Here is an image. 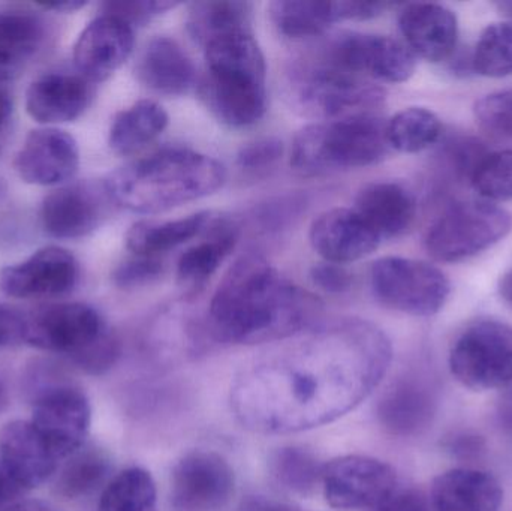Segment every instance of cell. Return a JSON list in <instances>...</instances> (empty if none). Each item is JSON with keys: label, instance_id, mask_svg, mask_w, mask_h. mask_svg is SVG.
<instances>
[{"label": "cell", "instance_id": "obj_1", "mask_svg": "<svg viewBox=\"0 0 512 511\" xmlns=\"http://www.w3.org/2000/svg\"><path fill=\"white\" fill-rule=\"evenodd\" d=\"M390 339L366 321H345L315 333L237 375L231 408L258 434H295L334 422L384 380Z\"/></svg>", "mask_w": 512, "mask_h": 511}, {"label": "cell", "instance_id": "obj_2", "mask_svg": "<svg viewBox=\"0 0 512 511\" xmlns=\"http://www.w3.org/2000/svg\"><path fill=\"white\" fill-rule=\"evenodd\" d=\"M321 305L283 278L258 255L240 258L228 270L209 308L213 338L224 344L256 345L291 338L312 326Z\"/></svg>", "mask_w": 512, "mask_h": 511}, {"label": "cell", "instance_id": "obj_3", "mask_svg": "<svg viewBox=\"0 0 512 511\" xmlns=\"http://www.w3.org/2000/svg\"><path fill=\"white\" fill-rule=\"evenodd\" d=\"M224 165L195 150H159L114 170L108 197L135 213H161L209 197L225 183Z\"/></svg>", "mask_w": 512, "mask_h": 511}, {"label": "cell", "instance_id": "obj_4", "mask_svg": "<svg viewBox=\"0 0 512 511\" xmlns=\"http://www.w3.org/2000/svg\"><path fill=\"white\" fill-rule=\"evenodd\" d=\"M206 50V75L201 96L225 125H255L267 108L265 60L252 32L213 39Z\"/></svg>", "mask_w": 512, "mask_h": 511}, {"label": "cell", "instance_id": "obj_5", "mask_svg": "<svg viewBox=\"0 0 512 511\" xmlns=\"http://www.w3.org/2000/svg\"><path fill=\"white\" fill-rule=\"evenodd\" d=\"M388 120L366 113L304 126L292 141L291 165L306 176L369 167L387 158Z\"/></svg>", "mask_w": 512, "mask_h": 511}, {"label": "cell", "instance_id": "obj_6", "mask_svg": "<svg viewBox=\"0 0 512 511\" xmlns=\"http://www.w3.org/2000/svg\"><path fill=\"white\" fill-rule=\"evenodd\" d=\"M24 342L68 356L93 375L113 368L120 351L104 318L86 303H59L33 312L27 317Z\"/></svg>", "mask_w": 512, "mask_h": 511}, {"label": "cell", "instance_id": "obj_7", "mask_svg": "<svg viewBox=\"0 0 512 511\" xmlns=\"http://www.w3.org/2000/svg\"><path fill=\"white\" fill-rule=\"evenodd\" d=\"M512 230V216L490 201H466L450 207L430 228L426 249L433 260L459 263L504 240Z\"/></svg>", "mask_w": 512, "mask_h": 511}, {"label": "cell", "instance_id": "obj_8", "mask_svg": "<svg viewBox=\"0 0 512 511\" xmlns=\"http://www.w3.org/2000/svg\"><path fill=\"white\" fill-rule=\"evenodd\" d=\"M370 285L382 305L414 317L438 314L451 293L450 281L441 269L403 257L376 261L370 269Z\"/></svg>", "mask_w": 512, "mask_h": 511}, {"label": "cell", "instance_id": "obj_9", "mask_svg": "<svg viewBox=\"0 0 512 511\" xmlns=\"http://www.w3.org/2000/svg\"><path fill=\"white\" fill-rule=\"evenodd\" d=\"M450 371L472 392L511 386L512 326L498 320L469 326L451 348Z\"/></svg>", "mask_w": 512, "mask_h": 511}, {"label": "cell", "instance_id": "obj_10", "mask_svg": "<svg viewBox=\"0 0 512 511\" xmlns=\"http://www.w3.org/2000/svg\"><path fill=\"white\" fill-rule=\"evenodd\" d=\"M32 425L57 458H68L84 446L90 429L89 399L83 390L47 372L32 389Z\"/></svg>", "mask_w": 512, "mask_h": 511}, {"label": "cell", "instance_id": "obj_11", "mask_svg": "<svg viewBox=\"0 0 512 511\" xmlns=\"http://www.w3.org/2000/svg\"><path fill=\"white\" fill-rule=\"evenodd\" d=\"M322 491L334 509H378L399 488L391 465L369 456H342L324 465Z\"/></svg>", "mask_w": 512, "mask_h": 511}, {"label": "cell", "instance_id": "obj_12", "mask_svg": "<svg viewBox=\"0 0 512 511\" xmlns=\"http://www.w3.org/2000/svg\"><path fill=\"white\" fill-rule=\"evenodd\" d=\"M327 63L358 77L403 83L414 75L417 56L405 42L391 36L346 33L331 42Z\"/></svg>", "mask_w": 512, "mask_h": 511}, {"label": "cell", "instance_id": "obj_13", "mask_svg": "<svg viewBox=\"0 0 512 511\" xmlns=\"http://www.w3.org/2000/svg\"><path fill=\"white\" fill-rule=\"evenodd\" d=\"M236 479L227 459L197 450L183 456L171 476V504L176 511H219L234 495Z\"/></svg>", "mask_w": 512, "mask_h": 511}, {"label": "cell", "instance_id": "obj_14", "mask_svg": "<svg viewBox=\"0 0 512 511\" xmlns=\"http://www.w3.org/2000/svg\"><path fill=\"white\" fill-rule=\"evenodd\" d=\"M300 86L301 101L309 110L336 120L375 113L384 101L381 90L327 62L304 75Z\"/></svg>", "mask_w": 512, "mask_h": 511}, {"label": "cell", "instance_id": "obj_15", "mask_svg": "<svg viewBox=\"0 0 512 511\" xmlns=\"http://www.w3.org/2000/svg\"><path fill=\"white\" fill-rule=\"evenodd\" d=\"M74 255L59 246H47L27 260L0 270V291L14 299H48L74 290L78 282Z\"/></svg>", "mask_w": 512, "mask_h": 511}, {"label": "cell", "instance_id": "obj_16", "mask_svg": "<svg viewBox=\"0 0 512 511\" xmlns=\"http://www.w3.org/2000/svg\"><path fill=\"white\" fill-rule=\"evenodd\" d=\"M107 198L105 186L87 182L62 186L42 201V228L54 239H83L104 221Z\"/></svg>", "mask_w": 512, "mask_h": 511}, {"label": "cell", "instance_id": "obj_17", "mask_svg": "<svg viewBox=\"0 0 512 511\" xmlns=\"http://www.w3.org/2000/svg\"><path fill=\"white\" fill-rule=\"evenodd\" d=\"M80 167L77 141L62 129L30 131L15 156L18 177L29 185L56 186L69 182Z\"/></svg>", "mask_w": 512, "mask_h": 511}, {"label": "cell", "instance_id": "obj_18", "mask_svg": "<svg viewBox=\"0 0 512 511\" xmlns=\"http://www.w3.org/2000/svg\"><path fill=\"white\" fill-rule=\"evenodd\" d=\"M134 45V27L111 15L99 14L75 42V69L93 84L101 83L129 59Z\"/></svg>", "mask_w": 512, "mask_h": 511}, {"label": "cell", "instance_id": "obj_19", "mask_svg": "<svg viewBox=\"0 0 512 511\" xmlns=\"http://www.w3.org/2000/svg\"><path fill=\"white\" fill-rule=\"evenodd\" d=\"M59 458L32 422L12 420L0 428V464L20 489H35L57 471Z\"/></svg>", "mask_w": 512, "mask_h": 511}, {"label": "cell", "instance_id": "obj_20", "mask_svg": "<svg viewBox=\"0 0 512 511\" xmlns=\"http://www.w3.org/2000/svg\"><path fill=\"white\" fill-rule=\"evenodd\" d=\"M95 96L92 81L78 72H48L26 92V110L41 125L74 122L86 113Z\"/></svg>", "mask_w": 512, "mask_h": 511}, {"label": "cell", "instance_id": "obj_21", "mask_svg": "<svg viewBox=\"0 0 512 511\" xmlns=\"http://www.w3.org/2000/svg\"><path fill=\"white\" fill-rule=\"evenodd\" d=\"M310 245L328 263L363 260L378 249L381 239L354 209H331L313 221Z\"/></svg>", "mask_w": 512, "mask_h": 511}, {"label": "cell", "instance_id": "obj_22", "mask_svg": "<svg viewBox=\"0 0 512 511\" xmlns=\"http://www.w3.org/2000/svg\"><path fill=\"white\" fill-rule=\"evenodd\" d=\"M438 408L432 384L408 374L391 384L378 405L379 422L397 437H415L432 426Z\"/></svg>", "mask_w": 512, "mask_h": 511}, {"label": "cell", "instance_id": "obj_23", "mask_svg": "<svg viewBox=\"0 0 512 511\" xmlns=\"http://www.w3.org/2000/svg\"><path fill=\"white\" fill-rule=\"evenodd\" d=\"M405 44L415 56L442 62L453 56L459 41V20L450 8L438 3H411L399 15Z\"/></svg>", "mask_w": 512, "mask_h": 511}, {"label": "cell", "instance_id": "obj_24", "mask_svg": "<svg viewBox=\"0 0 512 511\" xmlns=\"http://www.w3.org/2000/svg\"><path fill=\"white\" fill-rule=\"evenodd\" d=\"M429 500L433 511H499L504 489L486 471L454 468L433 480Z\"/></svg>", "mask_w": 512, "mask_h": 511}, {"label": "cell", "instance_id": "obj_25", "mask_svg": "<svg viewBox=\"0 0 512 511\" xmlns=\"http://www.w3.org/2000/svg\"><path fill=\"white\" fill-rule=\"evenodd\" d=\"M355 212L379 239L402 236L414 224L417 201L405 186L396 182L369 183L355 198Z\"/></svg>", "mask_w": 512, "mask_h": 511}, {"label": "cell", "instance_id": "obj_26", "mask_svg": "<svg viewBox=\"0 0 512 511\" xmlns=\"http://www.w3.org/2000/svg\"><path fill=\"white\" fill-rule=\"evenodd\" d=\"M138 80L161 95H183L195 81V68L179 42L168 36H156L147 42L138 57Z\"/></svg>", "mask_w": 512, "mask_h": 511}, {"label": "cell", "instance_id": "obj_27", "mask_svg": "<svg viewBox=\"0 0 512 511\" xmlns=\"http://www.w3.org/2000/svg\"><path fill=\"white\" fill-rule=\"evenodd\" d=\"M45 24L30 11H0V81L18 77L38 56Z\"/></svg>", "mask_w": 512, "mask_h": 511}, {"label": "cell", "instance_id": "obj_28", "mask_svg": "<svg viewBox=\"0 0 512 511\" xmlns=\"http://www.w3.org/2000/svg\"><path fill=\"white\" fill-rule=\"evenodd\" d=\"M215 215L198 212L174 221H141L126 233V248L137 257L158 258L209 230Z\"/></svg>", "mask_w": 512, "mask_h": 511}, {"label": "cell", "instance_id": "obj_29", "mask_svg": "<svg viewBox=\"0 0 512 511\" xmlns=\"http://www.w3.org/2000/svg\"><path fill=\"white\" fill-rule=\"evenodd\" d=\"M168 125L161 104L143 99L114 117L108 135L110 149L119 156H134L156 140Z\"/></svg>", "mask_w": 512, "mask_h": 511}, {"label": "cell", "instance_id": "obj_30", "mask_svg": "<svg viewBox=\"0 0 512 511\" xmlns=\"http://www.w3.org/2000/svg\"><path fill=\"white\" fill-rule=\"evenodd\" d=\"M207 233L209 239L183 252L177 263L179 284L189 290L203 287L236 246V228L230 222L215 218Z\"/></svg>", "mask_w": 512, "mask_h": 511}, {"label": "cell", "instance_id": "obj_31", "mask_svg": "<svg viewBox=\"0 0 512 511\" xmlns=\"http://www.w3.org/2000/svg\"><path fill=\"white\" fill-rule=\"evenodd\" d=\"M251 24L252 5L248 2L215 0L192 3L189 8V33L203 47L221 36L252 32Z\"/></svg>", "mask_w": 512, "mask_h": 511}, {"label": "cell", "instance_id": "obj_32", "mask_svg": "<svg viewBox=\"0 0 512 511\" xmlns=\"http://www.w3.org/2000/svg\"><path fill=\"white\" fill-rule=\"evenodd\" d=\"M270 17L277 30L289 38L321 35L337 21L334 2L321 0H277L270 3Z\"/></svg>", "mask_w": 512, "mask_h": 511}, {"label": "cell", "instance_id": "obj_33", "mask_svg": "<svg viewBox=\"0 0 512 511\" xmlns=\"http://www.w3.org/2000/svg\"><path fill=\"white\" fill-rule=\"evenodd\" d=\"M111 464L104 450L83 446L68 456V462L59 471L54 489L68 500L86 497L104 485L110 474Z\"/></svg>", "mask_w": 512, "mask_h": 511}, {"label": "cell", "instance_id": "obj_34", "mask_svg": "<svg viewBox=\"0 0 512 511\" xmlns=\"http://www.w3.org/2000/svg\"><path fill=\"white\" fill-rule=\"evenodd\" d=\"M98 511H158V492L149 471L131 467L107 483Z\"/></svg>", "mask_w": 512, "mask_h": 511}, {"label": "cell", "instance_id": "obj_35", "mask_svg": "<svg viewBox=\"0 0 512 511\" xmlns=\"http://www.w3.org/2000/svg\"><path fill=\"white\" fill-rule=\"evenodd\" d=\"M387 135L391 149L397 152H424L441 140V119L429 108H405L388 120Z\"/></svg>", "mask_w": 512, "mask_h": 511}, {"label": "cell", "instance_id": "obj_36", "mask_svg": "<svg viewBox=\"0 0 512 511\" xmlns=\"http://www.w3.org/2000/svg\"><path fill=\"white\" fill-rule=\"evenodd\" d=\"M324 465L303 447H282L270 459L271 476L286 491L310 495L322 480Z\"/></svg>", "mask_w": 512, "mask_h": 511}, {"label": "cell", "instance_id": "obj_37", "mask_svg": "<svg viewBox=\"0 0 512 511\" xmlns=\"http://www.w3.org/2000/svg\"><path fill=\"white\" fill-rule=\"evenodd\" d=\"M472 71L483 77L504 78L512 75V23L490 24L475 45Z\"/></svg>", "mask_w": 512, "mask_h": 511}, {"label": "cell", "instance_id": "obj_38", "mask_svg": "<svg viewBox=\"0 0 512 511\" xmlns=\"http://www.w3.org/2000/svg\"><path fill=\"white\" fill-rule=\"evenodd\" d=\"M471 183L490 203L512 200V150L487 153Z\"/></svg>", "mask_w": 512, "mask_h": 511}, {"label": "cell", "instance_id": "obj_39", "mask_svg": "<svg viewBox=\"0 0 512 511\" xmlns=\"http://www.w3.org/2000/svg\"><path fill=\"white\" fill-rule=\"evenodd\" d=\"M474 114L484 129L512 140V89L484 96L475 102Z\"/></svg>", "mask_w": 512, "mask_h": 511}, {"label": "cell", "instance_id": "obj_40", "mask_svg": "<svg viewBox=\"0 0 512 511\" xmlns=\"http://www.w3.org/2000/svg\"><path fill=\"white\" fill-rule=\"evenodd\" d=\"M179 6V2L167 0H116L101 5V14L125 21L129 26H144L155 15L164 14Z\"/></svg>", "mask_w": 512, "mask_h": 511}, {"label": "cell", "instance_id": "obj_41", "mask_svg": "<svg viewBox=\"0 0 512 511\" xmlns=\"http://www.w3.org/2000/svg\"><path fill=\"white\" fill-rule=\"evenodd\" d=\"M164 272L161 260L150 257H134L123 261L113 272V282L119 288H138L152 284Z\"/></svg>", "mask_w": 512, "mask_h": 511}, {"label": "cell", "instance_id": "obj_42", "mask_svg": "<svg viewBox=\"0 0 512 511\" xmlns=\"http://www.w3.org/2000/svg\"><path fill=\"white\" fill-rule=\"evenodd\" d=\"M283 146L279 140L274 138H264V140L254 141L240 150L239 162L243 170H264L271 167L282 158Z\"/></svg>", "mask_w": 512, "mask_h": 511}, {"label": "cell", "instance_id": "obj_43", "mask_svg": "<svg viewBox=\"0 0 512 511\" xmlns=\"http://www.w3.org/2000/svg\"><path fill=\"white\" fill-rule=\"evenodd\" d=\"M310 278L316 287L327 291V293H345L352 285V275L345 269V266L328 263V261L315 264L310 270Z\"/></svg>", "mask_w": 512, "mask_h": 511}, {"label": "cell", "instance_id": "obj_44", "mask_svg": "<svg viewBox=\"0 0 512 511\" xmlns=\"http://www.w3.org/2000/svg\"><path fill=\"white\" fill-rule=\"evenodd\" d=\"M27 317L17 309L0 305V348L20 344L26 338Z\"/></svg>", "mask_w": 512, "mask_h": 511}, {"label": "cell", "instance_id": "obj_45", "mask_svg": "<svg viewBox=\"0 0 512 511\" xmlns=\"http://www.w3.org/2000/svg\"><path fill=\"white\" fill-rule=\"evenodd\" d=\"M373 511H433L429 495L418 489H400Z\"/></svg>", "mask_w": 512, "mask_h": 511}, {"label": "cell", "instance_id": "obj_46", "mask_svg": "<svg viewBox=\"0 0 512 511\" xmlns=\"http://www.w3.org/2000/svg\"><path fill=\"white\" fill-rule=\"evenodd\" d=\"M388 3L382 2H360V0H348V2H334L337 21H364L370 18L379 17Z\"/></svg>", "mask_w": 512, "mask_h": 511}, {"label": "cell", "instance_id": "obj_47", "mask_svg": "<svg viewBox=\"0 0 512 511\" xmlns=\"http://www.w3.org/2000/svg\"><path fill=\"white\" fill-rule=\"evenodd\" d=\"M447 449L457 458L474 459L484 452L486 444L483 438L477 435L460 434L448 440Z\"/></svg>", "mask_w": 512, "mask_h": 511}, {"label": "cell", "instance_id": "obj_48", "mask_svg": "<svg viewBox=\"0 0 512 511\" xmlns=\"http://www.w3.org/2000/svg\"><path fill=\"white\" fill-rule=\"evenodd\" d=\"M18 492H20V489H18L17 485L9 479L5 468L0 464V507H2L3 504L8 503V501L11 500L12 497H15Z\"/></svg>", "mask_w": 512, "mask_h": 511}, {"label": "cell", "instance_id": "obj_49", "mask_svg": "<svg viewBox=\"0 0 512 511\" xmlns=\"http://www.w3.org/2000/svg\"><path fill=\"white\" fill-rule=\"evenodd\" d=\"M87 5V2H78V0H68V2H56V3H41L42 8L48 9V11L56 12H77L81 8Z\"/></svg>", "mask_w": 512, "mask_h": 511}, {"label": "cell", "instance_id": "obj_50", "mask_svg": "<svg viewBox=\"0 0 512 511\" xmlns=\"http://www.w3.org/2000/svg\"><path fill=\"white\" fill-rule=\"evenodd\" d=\"M6 511H59L54 509L50 504L42 503V501H24V503L15 504L11 509Z\"/></svg>", "mask_w": 512, "mask_h": 511}, {"label": "cell", "instance_id": "obj_51", "mask_svg": "<svg viewBox=\"0 0 512 511\" xmlns=\"http://www.w3.org/2000/svg\"><path fill=\"white\" fill-rule=\"evenodd\" d=\"M12 113V99L8 90L0 86V125L9 119Z\"/></svg>", "mask_w": 512, "mask_h": 511}, {"label": "cell", "instance_id": "obj_52", "mask_svg": "<svg viewBox=\"0 0 512 511\" xmlns=\"http://www.w3.org/2000/svg\"><path fill=\"white\" fill-rule=\"evenodd\" d=\"M498 290L504 302L508 303L512 308V269L502 276L501 281H499Z\"/></svg>", "mask_w": 512, "mask_h": 511}, {"label": "cell", "instance_id": "obj_53", "mask_svg": "<svg viewBox=\"0 0 512 511\" xmlns=\"http://www.w3.org/2000/svg\"><path fill=\"white\" fill-rule=\"evenodd\" d=\"M251 511H303L298 509V507L289 506V504H279V503H254L251 506Z\"/></svg>", "mask_w": 512, "mask_h": 511}, {"label": "cell", "instance_id": "obj_54", "mask_svg": "<svg viewBox=\"0 0 512 511\" xmlns=\"http://www.w3.org/2000/svg\"><path fill=\"white\" fill-rule=\"evenodd\" d=\"M505 420H507L508 425H512V395L508 398L507 407L504 410Z\"/></svg>", "mask_w": 512, "mask_h": 511}, {"label": "cell", "instance_id": "obj_55", "mask_svg": "<svg viewBox=\"0 0 512 511\" xmlns=\"http://www.w3.org/2000/svg\"><path fill=\"white\" fill-rule=\"evenodd\" d=\"M5 402H6L5 390H3V387L0 386V411H2L3 407H5Z\"/></svg>", "mask_w": 512, "mask_h": 511}, {"label": "cell", "instance_id": "obj_56", "mask_svg": "<svg viewBox=\"0 0 512 511\" xmlns=\"http://www.w3.org/2000/svg\"><path fill=\"white\" fill-rule=\"evenodd\" d=\"M501 8L504 9V11H507V14L512 17V2L502 3Z\"/></svg>", "mask_w": 512, "mask_h": 511}]
</instances>
